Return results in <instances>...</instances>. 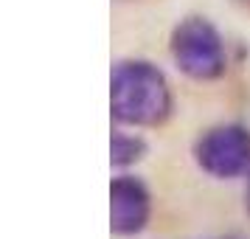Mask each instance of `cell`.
Listing matches in <instances>:
<instances>
[{
  "mask_svg": "<svg viewBox=\"0 0 250 239\" xmlns=\"http://www.w3.org/2000/svg\"><path fill=\"white\" fill-rule=\"evenodd\" d=\"M110 113L118 124L152 130L174 113V96L166 73L149 59H124L110 76Z\"/></svg>",
  "mask_w": 250,
  "mask_h": 239,
  "instance_id": "obj_1",
  "label": "cell"
},
{
  "mask_svg": "<svg viewBox=\"0 0 250 239\" xmlns=\"http://www.w3.org/2000/svg\"><path fill=\"white\" fill-rule=\"evenodd\" d=\"M169 54L183 76L194 82H216L228 73L225 40L208 17H183L169 34Z\"/></svg>",
  "mask_w": 250,
  "mask_h": 239,
  "instance_id": "obj_2",
  "label": "cell"
},
{
  "mask_svg": "<svg viewBox=\"0 0 250 239\" xmlns=\"http://www.w3.org/2000/svg\"><path fill=\"white\" fill-rule=\"evenodd\" d=\"M194 163L214 180H233L250 169V130L245 124H216L191 147Z\"/></svg>",
  "mask_w": 250,
  "mask_h": 239,
  "instance_id": "obj_3",
  "label": "cell"
},
{
  "mask_svg": "<svg viewBox=\"0 0 250 239\" xmlns=\"http://www.w3.org/2000/svg\"><path fill=\"white\" fill-rule=\"evenodd\" d=\"M152 219V192L135 174H118L110 183V231L115 237H138Z\"/></svg>",
  "mask_w": 250,
  "mask_h": 239,
  "instance_id": "obj_4",
  "label": "cell"
},
{
  "mask_svg": "<svg viewBox=\"0 0 250 239\" xmlns=\"http://www.w3.org/2000/svg\"><path fill=\"white\" fill-rule=\"evenodd\" d=\"M146 141L138 135V132H124V130H115L110 135V163L115 169H129L146 158Z\"/></svg>",
  "mask_w": 250,
  "mask_h": 239,
  "instance_id": "obj_5",
  "label": "cell"
},
{
  "mask_svg": "<svg viewBox=\"0 0 250 239\" xmlns=\"http://www.w3.org/2000/svg\"><path fill=\"white\" fill-rule=\"evenodd\" d=\"M245 208H248V214H250V180H248V192H245Z\"/></svg>",
  "mask_w": 250,
  "mask_h": 239,
  "instance_id": "obj_6",
  "label": "cell"
},
{
  "mask_svg": "<svg viewBox=\"0 0 250 239\" xmlns=\"http://www.w3.org/2000/svg\"><path fill=\"white\" fill-rule=\"evenodd\" d=\"M216 239H248V237H242V234H228V237H216Z\"/></svg>",
  "mask_w": 250,
  "mask_h": 239,
  "instance_id": "obj_7",
  "label": "cell"
}]
</instances>
